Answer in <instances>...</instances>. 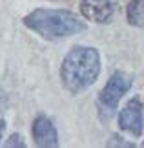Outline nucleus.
<instances>
[{
	"mask_svg": "<svg viewBox=\"0 0 144 148\" xmlns=\"http://www.w3.org/2000/svg\"><path fill=\"white\" fill-rule=\"evenodd\" d=\"M4 146H8V148H13V146H26V143L22 141V137L18 134H13L11 137L4 143Z\"/></svg>",
	"mask_w": 144,
	"mask_h": 148,
	"instance_id": "obj_8",
	"label": "nucleus"
},
{
	"mask_svg": "<svg viewBox=\"0 0 144 148\" xmlns=\"http://www.w3.org/2000/svg\"><path fill=\"white\" fill-rule=\"evenodd\" d=\"M119 126L124 132H130L133 137L142 134L144 119H142V102L139 99H130L119 113Z\"/></svg>",
	"mask_w": 144,
	"mask_h": 148,
	"instance_id": "obj_4",
	"label": "nucleus"
},
{
	"mask_svg": "<svg viewBox=\"0 0 144 148\" xmlns=\"http://www.w3.org/2000/svg\"><path fill=\"white\" fill-rule=\"evenodd\" d=\"M24 26L38 33L46 40H60L86 29V24L71 11L46 8H37L29 15H26Z\"/></svg>",
	"mask_w": 144,
	"mask_h": 148,
	"instance_id": "obj_2",
	"label": "nucleus"
},
{
	"mask_svg": "<svg viewBox=\"0 0 144 148\" xmlns=\"http://www.w3.org/2000/svg\"><path fill=\"white\" fill-rule=\"evenodd\" d=\"M31 134L35 143L42 148H53L59 145V134H57L55 124L49 121L46 115H38L33 121L31 126Z\"/></svg>",
	"mask_w": 144,
	"mask_h": 148,
	"instance_id": "obj_6",
	"label": "nucleus"
},
{
	"mask_svg": "<svg viewBox=\"0 0 144 148\" xmlns=\"http://www.w3.org/2000/svg\"><path fill=\"white\" fill-rule=\"evenodd\" d=\"M130 88H131V77L124 71H115L99 95V108L108 110V115H111Z\"/></svg>",
	"mask_w": 144,
	"mask_h": 148,
	"instance_id": "obj_3",
	"label": "nucleus"
},
{
	"mask_svg": "<svg viewBox=\"0 0 144 148\" xmlns=\"http://www.w3.org/2000/svg\"><path fill=\"white\" fill-rule=\"evenodd\" d=\"M80 11L88 20L106 24L115 13V0H80Z\"/></svg>",
	"mask_w": 144,
	"mask_h": 148,
	"instance_id": "obj_5",
	"label": "nucleus"
},
{
	"mask_svg": "<svg viewBox=\"0 0 144 148\" xmlns=\"http://www.w3.org/2000/svg\"><path fill=\"white\" fill-rule=\"evenodd\" d=\"M4 128H5V121L0 119V143H2V137H4Z\"/></svg>",
	"mask_w": 144,
	"mask_h": 148,
	"instance_id": "obj_10",
	"label": "nucleus"
},
{
	"mask_svg": "<svg viewBox=\"0 0 144 148\" xmlns=\"http://www.w3.org/2000/svg\"><path fill=\"white\" fill-rule=\"evenodd\" d=\"M142 146H144V141H142Z\"/></svg>",
	"mask_w": 144,
	"mask_h": 148,
	"instance_id": "obj_11",
	"label": "nucleus"
},
{
	"mask_svg": "<svg viewBox=\"0 0 144 148\" xmlns=\"http://www.w3.org/2000/svg\"><path fill=\"white\" fill-rule=\"evenodd\" d=\"M115 145H119V146H133L131 143H126V141H117V143H115V141H109L108 143V146H115Z\"/></svg>",
	"mask_w": 144,
	"mask_h": 148,
	"instance_id": "obj_9",
	"label": "nucleus"
},
{
	"mask_svg": "<svg viewBox=\"0 0 144 148\" xmlns=\"http://www.w3.org/2000/svg\"><path fill=\"white\" fill-rule=\"evenodd\" d=\"M100 73V55L95 48L75 46L64 57L60 66V81L70 93H80L97 81Z\"/></svg>",
	"mask_w": 144,
	"mask_h": 148,
	"instance_id": "obj_1",
	"label": "nucleus"
},
{
	"mask_svg": "<svg viewBox=\"0 0 144 148\" xmlns=\"http://www.w3.org/2000/svg\"><path fill=\"white\" fill-rule=\"evenodd\" d=\"M126 18L131 26L144 27V0H131L126 9Z\"/></svg>",
	"mask_w": 144,
	"mask_h": 148,
	"instance_id": "obj_7",
	"label": "nucleus"
}]
</instances>
